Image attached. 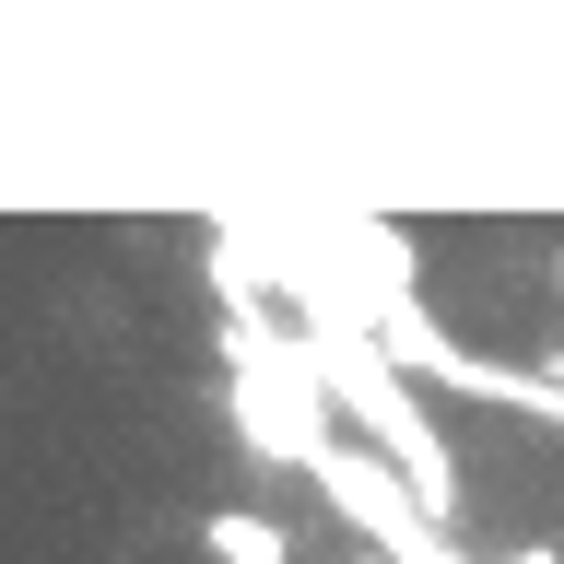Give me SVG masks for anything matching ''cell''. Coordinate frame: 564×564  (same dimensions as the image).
I'll return each instance as SVG.
<instances>
[{
    "instance_id": "obj_2",
    "label": "cell",
    "mask_w": 564,
    "mask_h": 564,
    "mask_svg": "<svg viewBox=\"0 0 564 564\" xmlns=\"http://www.w3.org/2000/svg\"><path fill=\"white\" fill-rule=\"evenodd\" d=\"M553 282H564V259H553Z\"/></svg>"
},
{
    "instance_id": "obj_1",
    "label": "cell",
    "mask_w": 564,
    "mask_h": 564,
    "mask_svg": "<svg viewBox=\"0 0 564 564\" xmlns=\"http://www.w3.org/2000/svg\"><path fill=\"white\" fill-rule=\"evenodd\" d=\"M200 553H247V564H271V553H282V529L236 506V518H212V529H200Z\"/></svg>"
}]
</instances>
